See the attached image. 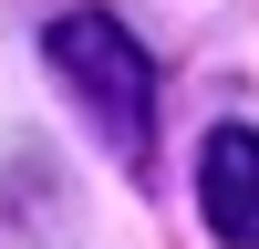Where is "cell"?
Here are the masks:
<instances>
[{
	"label": "cell",
	"instance_id": "obj_1",
	"mask_svg": "<svg viewBox=\"0 0 259 249\" xmlns=\"http://www.w3.org/2000/svg\"><path fill=\"white\" fill-rule=\"evenodd\" d=\"M41 62H52V83L83 104V124H94L124 166L156 156V62H145V42L124 31L114 11H62L52 31H41Z\"/></svg>",
	"mask_w": 259,
	"mask_h": 249
},
{
	"label": "cell",
	"instance_id": "obj_2",
	"mask_svg": "<svg viewBox=\"0 0 259 249\" xmlns=\"http://www.w3.org/2000/svg\"><path fill=\"white\" fill-rule=\"evenodd\" d=\"M197 218L218 249H259V124H207L197 145Z\"/></svg>",
	"mask_w": 259,
	"mask_h": 249
}]
</instances>
